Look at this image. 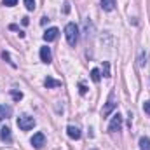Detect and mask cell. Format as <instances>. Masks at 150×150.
Listing matches in <instances>:
<instances>
[{
  "label": "cell",
  "instance_id": "cell-20",
  "mask_svg": "<svg viewBox=\"0 0 150 150\" xmlns=\"http://www.w3.org/2000/svg\"><path fill=\"white\" fill-rule=\"evenodd\" d=\"M145 59H147V52H142V54H140V61H138V63H140V67H143V65L147 63Z\"/></svg>",
  "mask_w": 150,
  "mask_h": 150
},
{
  "label": "cell",
  "instance_id": "cell-2",
  "mask_svg": "<svg viewBox=\"0 0 150 150\" xmlns=\"http://www.w3.org/2000/svg\"><path fill=\"white\" fill-rule=\"evenodd\" d=\"M33 126H35V119L30 117V115H21V117L18 119V127H19L21 131H30Z\"/></svg>",
  "mask_w": 150,
  "mask_h": 150
},
{
  "label": "cell",
  "instance_id": "cell-7",
  "mask_svg": "<svg viewBox=\"0 0 150 150\" xmlns=\"http://www.w3.org/2000/svg\"><path fill=\"white\" fill-rule=\"evenodd\" d=\"M59 35V30L58 28H49V30H45V33H44V40L45 42H52V40H56Z\"/></svg>",
  "mask_w": 150,
  "mask_h": 150
},
{
  "label": "cell",
  "instance_id": "cell-9",
  "mask_svg": "<svg viewBox=\"0 0 150 150\" xmlns=\"http://www.w3.org/2000/svg\"><path fill=\"white\" fill-rule=\"evenodd\" d=\"M67 134H68L72 140H80V136H82V134H80V129L75 127V126H68V127H67Z\"/></svg>",
  "mask_w": 150,
  "mask_h": 150
},
{
  "label": "cell",
  "instance_id": "cell-23",
  "mask_svg": "<svg viewBox=\"0 0 150 150\" xmlns=\"http://www.w3.org/2000/svg\"><path fill=\"white\" fill-rule=\"evenodd\" d=\"M68 11H70V4L67 2V4H65V12H68Z\"/></svg>",
  "mask_w": 150,
  "mask_h": 150
},
{
  "label": "cell",
  "instance_id": "cell-15",
  "mask_svg": "<svg viewBox=\"0 0 150 150\" xmlns=\"http://www.w3.org/2000/svg\"><path fill=\"white\" fill-rule=\"evenodd\" d=\"M11 96H12L14 101H19V100L23 98V93H21V91H16V89H11Z\"/></svg>",
  "mask_w": 150,
  "mask_h": 150
},
{
  "label": "cell",
  "instance_id": "cell-12",
  "mask_svg": "<svg viewBox=\"0 0 150 150\" xmlns=\"http://www.w3.org/2000/svg\"><path fill=\"white\" fill-rule=\"evenodd\" d=\"M0 140L2 142H7V143L12 142V136H11V129L9 127H2L0 129Z\"/></svg>",
  "mask_w": 150,
  "mask_h": 150
},
{
  "label": "cell",
  "instance_id": "cell-19",
  "mask_svg": "<svg viewBox=\"0 0 150 150\" xmlns=\"http://www.w3.org/2000/svg\"><path fill=\"white\" fill-rule=\"evenodd\" d=\"M2 4H4L5 7H12V5L18 4V0H2Z\"/></svg>",
  "mask_w": 150,
  "mask_h": 150
},
{
  "label": "cell",
  "instance_id": "cell-1",
  "mask_svg": "<svg viewBox=\"0 0 150 150\" xmlns=\"http://www.w3.org/2000/svg\"><path fill=\"white\" fill-rule=\"evenodd\" d=\"M65 37H67V42L70 45H75L77 40H79V26L75 23H68L65 26Z\"/></svg>",
  "mask_w": 150,
  "mask_h": 150
},
{
  "label": "cell",
  "instance_id": "cell-18",
  "mask_svg": "<svg viewBox=\"0 0 150 150\" xmlns=\"http://www.w3.org/2000/svg\"><path fill=\"white\" fill-rule=\"evenodd\" d=\"M2 58H4V59H7L11 67H16V65H14V61H11V56H9V52H5V51H4V52H2Z\"/></svg>",
  "mask_w": 150,
  "mask_h": 150
},
{
  "label": "cell",
  "instance_id": "cell-14",
  "mask_svg": "<svg viewBox=\"0 0 150 150\" xmlns=\"http://www.w3.org/2000/svg\"><path fill=\"white\" fill-rule=\"evenodd\" d=\"M100 79H101L100 70H98V68H93V70H91V80H93V82H100Z\"/></svg>",
  "mask_w": 150,
  "mask_h": 150
},
{
  "label": "cell",
  "instance_id": "cell-22",
  "mask_svg": "<svg viewBox=\"0 0 150 150\" xmlns=\"http://www.w3.org/2000/svg\"><path fill=\"white\" fill-rule=\"evenodd\" d=\"M79 89H80V94H86V93H87V87H86V86H84L82 82L79 84Z\"/></svg>",
  "mask_w": 150,
  "mask_h": 150
},
{
  "label": "cell",
  "instance_id": "cell-13",
  "mask_svg": "<svg viewBox=\"0 0 150 150\" xmlns=\"http://www.w3.org/2000/svg\"><path fill=\"white\" fill-rule=\"evenodd\" d=\"M140 150H150V138L147 136L140 138Z\"/></svg>",
  "mask_w": 150,
  "mask_h": 150
},
{
  "label": "cell",
  "instance_id": "cell-11",
  "mask_svg": "<svg viewBox=\"0 0 150 150\" xmlns=\"http://www.w3.org/2000/svg\"><path fill=\"white\" fill-rule=\"evenodd\" d=\"M44 86H45L47 89H51V87H59V86H61V80H54L52 77H45Z\"/></svg>",
  "mask_w": 150,
  "mask_h": 150
},
{
  "label": "cell",
  "instance_id": "cell-10",
  "mask_svg": "<svg viewBox=\"0 0 150 150\" xmlns=\"http://www.w3.org/2000/svg\"><path fill=\"white\" fill-rule=\"evenodd\" d=\"M115 5H117L115 0H101V9L107 11V12H112L113 9H115Z\"/></svg>",
  "mask_w": 150,
  "mask_h": 150
},
{
  "label": "cell",
  "instance_id": "cell-16",
  "mask_svg": "<svg viewBox=\"0 0 150 150\" xmlns=\"http://www.w3.org/2000/svg\"><path fill=\"white\" fill-rule=\"evenodd\" d=\"M25 2V7L28 11H35V0H23Z\"/></svg>",
  "mask_w": 150,
  "mask_h": 150
},
{
  "label": "cell",
  "instance_id": "cell-21",
  "mask_svg": "<svg viewBox=\"0 0 150 150\" xmlns=\"http://www.w3.org/2000/svg\"><path fill=\"white\" fill-rule=\"evenodd\" d=\"M143 110H145L147 115H150V101H145V103H143Z\"/></svg>",
  "mask_w": 150,
  "mask_h": 150
},
{
  "label": "cell",
  "instance_id": "cell-6",
  "mask_svg": "<svg viewBox=\"0 0 150 150\" xmlns=\"http://www.w3.org/2000/svg\"><path fill=\"white\" fill-rule=\"evenodd\" d=\"M40 59H42V63H45V65H49L51 61H52V52H51V49L45 45V47H40Z\"/></svg>",
  "mask_w": 150,
  "mask_h": 150
},
{
  "label": "cell",
  "instance_id": "cell-8",
  "mask_svg": "<svg viewBox=\"0 0 150 150\" xmlns=\"http://www.w3.org/2000/svg\"><path fill=\"white\" fill-rule=\"evenodd\" d=\"M12 115V107L11 105H0V120H5Z\"/></svg>",
  "mask_w": 150,
  "mask_h": 150
},
{
  "label": "cell",
  "instance_id": "cell-4",
  "mask_svg": "<svg viewBox=\"0 0 150 150\" xmlns=\"http://www.w3.org/2000/svg\"><path fill=\"white\" fill-rule=\"evenodd\" d=\"M122 129V115L120 113H115L108 124V131L110 133H115V131H120Z\"/></svg>",
  "mask_w": 150,
  "mask_h": 150
},
{
  "label": "cell",
  "instance_id": "cell-5",
  "mask_svg": "<svg viewBox=\"0 0 150 150\" xmlns=\"http://www.w3.org/2000/svg\"><path fill=\"white\" fill-rule=\"evenodd\" d=\"M30 142H32L33 149L40 150L44 145H45V136H44V133H37V134H33V138H32Z\"/></svg>",
  "mask_w": 150,
  "mask_h": 150
},
{
  "label": "cell",
  "instance_id": "cell-17",
  "mask_svg": "<svg viewBox=\"0 0 150 150\" xmlns=\"http://www.w3.org/2000/svg\"><path fill=\"white\" fill-rule=\"evenodd\" d=\"M103 75L110 77V63L108 61H103Z\"/></svg>",
  "mask_w": 150,
  "mask_h": 150
},
{
  "label": "cell",
  "instance_id": "cell-3",
  "mask_svg": "<svg viewBox=\"0 0 150 150\" xmlns=\"http://www.w3.org/2000/svg\"><path fill=\"white\" fill-rule=\"evenodd\" d=\"M115 107H117V101H115V93H110V94H108V100H107V105H105V108L101 110V115H103V117L110 115Z\"/></svg>",
  "mask_w": 150,
  "mask_h": 150
}]
</instances>
